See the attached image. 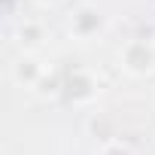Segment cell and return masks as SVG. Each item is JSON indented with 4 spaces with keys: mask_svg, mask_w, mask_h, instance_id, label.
<instances>
[{
    "mask_svg": "<svg viewBox=\"0 0 155 155\" xmlns=\"http://www.w3.org/2000/svg\"><path fill=\"white\" fill-rule=\"evenodd\" d=\"M31 64H37V61H31V58H21V61H18V67H15V76H18V79H25V76H31V79H34L37 70H34Z\"/></svg>",
    "mask_w": 155,
    "mask_h": 155,
    "instance_id": "6da1fadb",
    "label": "cell"
}]
</instances>
